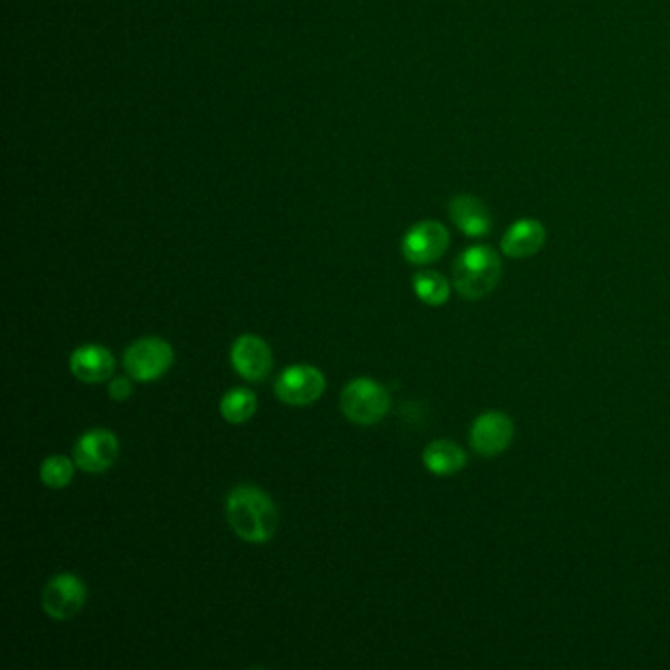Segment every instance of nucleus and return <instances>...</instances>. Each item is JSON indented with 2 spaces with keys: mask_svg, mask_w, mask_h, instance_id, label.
<instances>
[{
  "mask_svg": "<svg viewBox=\"0 0 670 670\" xmlns=\"http://www.w3.org/2000/svg\"><path fill=\"white\" fill-rule=\"evenodd\" d=\"M120 442L109 429H91L77 439L73 460L87 474H102L119 459Z\"/></svg>",
  "mask_w": 670,
  "mask_h": 670,
  "instance_id": "obj_8",
  "label": "nucleus"
},
{
  "mask_svg": "<svg viewBox=\"0 0 670 670\" xmlns=\"http://www.w3.org/2000/svg\"><path fill=\"white\" fill-rule=\"evenodd\" d=\"M224 509L232 531L247 543H268L280 526V513L272 498L256 486H237L229 493Z\"/></svg>",
  "mask_w": 670,
  "mask_h": 670,
  "instance_id": "obj_1",
  "label": "nucleus"
},
{
  "mask_svg": "<svg viewBox=\"0 0 670 670\" xmlns=\"http://www.w3.org/2000/svg\"><path fill=\"white\" fill-rule=\"evenodd\" d=\"M176 360L173 348L160 337L138 339L124 350L122 364L128 376L137 382L148 383L160 380Z\"/></svg>",
  "mask_w": 670,
  "mask_h": 670,
  "instance_id": "obj_4",
  "label": "nucleus"
},
{
  "mask_svg": "<svg viewBox=\"0 0 670 670\" xmlns=\"http://www.w3.org/2000/svg\"><path fill=\"white\" fill-rule=\"evenodd\" d=\"M132 391H134V386L128 378H112L111 383H109V398L119 401V403L120 401H127L132 396Z\"/></svg>",
  "mask_w": 670,
  "mask_h": 670,
  "instance_id": "obj_18",
  "label": "nucleus"
},
{
  "mask_svg": "<svg viewBox=\"0 0 670 670\" xmlns=\"http://www.w3.org/2000/svg\"><path fill=\"white\" fill-rule=\"evenodd\" d=\"M450 234L439 221H421L413 224L401 240V254L413 266H427L449 250Z\"/></svg>",
  "mask_w": 670,
  "mask_h": 670,
  "instance_id": "obj_7",
  "label": "nucleus"
},
{
  "mask_svg": "<svg viewBox=\"0 0 670 670\" xmlns=\"http://www.w3.org/2000/svg\"><path fill=\"white\" fill-rule=\"evenodd\" d=\"M117 362L109 348L101 344H83L69 357V370L79 382L102 383L111 380Z\"/></svg>",
  "mask_w": 670,
  "mask_h": 670,
  "instance_id": "obj_11",
  "label": "nucleus"
},
{
  "mask_svg": "<svg viewBox=\"0 0 670 670\" xmlns=\"http://www.w3.org/2000/svg\"><path fill=\"white\" fill-rule=\"evenodd\" d=\"M390 393L382 383L372 378H357L344 386L340 393V409L350 423L370 424L380 423L390 411Z\"/></svg>",
  "mask_w": 670,
  "mask_h": 670,
  "instance_id": "obj_3",
  "label": "nucleus"
},
{
  "mask_svg": "<svg viewBox=\"0 0 670 670\" xmlns=\"http://www.w3.org/2000/svg\"><path fill=\"white\" fill-rule=\"evenodd\" d=\"M516 424L503 411H486L478 416L470 429V447L486 459L500 457L513 442Z\"/></svg>",
  "mask_w": 670,
  "mask_h": 670,
  "instance_id": "obj_9",
  "label": "nucleus"
},
{
  "mask_svg": "<svg viewBox=\"0 0 670 670\" xmlns=\"http://www.w3.org/2000/svg\"><path fill=\"white\" fill-rule=\"evenodd\" d=\"M544 242H547V230L543 222L537 219H519L501 238V252L513 260H523L537 254L544 247Z\"/></svg>",
  "mask_w": 670,
  "mask_h": 670,
  "instance_id": "obj_13",
  "label": "nucleus"
},
{
  "mask_svg": "<svg viewBox=\"0 0 670 670\" xmlns=\"http://www.w3.org/2000/svg\"><path fill=\"white\" fill-rule=\"evenodd\" d=\"M413 291L424 306L441 307L449 301L450 283L442 273L424 270L413 276Z\"/></svg>",
  "mask_w": 670,
  "mask_h": 670,
  "instance_id": "obj_16",
  "label": "nucleus"
},
{
  "mask_svg": "<svg viewBox=\"0 0 670 670\" xmlns=\"http://www.w3.org/2000/svg\"><path fill=\"white\" fill-rule=\"evenodd\" d=\"M501 280V258L493 248L476 244L460 252L452 266V281L468 301L490 296Z\"/></svg>",
  "mask_w": 670,
  "mask_h": 670,
  "instance_id": "obj_2",
  "label": "nucleus"
},
{
  "mask_svg": "<svg viewBox=\"0 0 670 670\" xmlns=\"http://www.w3.org/2000/svg\"><path fill=\"white\" fill-rule=\"evenodd\" d=\"M468 457L464 449L449 439H437L429 442L423 450V464L431 474H459L467 467Z\"/></svg>",
  "mask_w": 670,
  "mask_h": 670,
  "instance_id": "obj_14",
  "label": "nucleus"
},
{
  "mask_svg": "<svg viewBox=\"0 0 670 670\" xmlns=\"http://www.w3.org/2000/svg\"><path fill=\"white\" fill-rule=\"evenodd\" d=\"M230 364L247 382H263L272 372V348L258 334H242L230 347Z\"/></svg>",
  "mask_w": 670,
  "mask_h": 670,
  "instance_id": "obj_10",
  "label": "nucleus"
},
{
  "mask_svg": "<svg viewBox=\"0 0 670 670\" xmlns=\"http://www.w3.org/2000/svg\"><path fill=\"white\" fill-rule=\"evenodd\" d=\"M87 586L73 572H61L50 578L42 592V608L51 620L69 621L83 610Z\"/></svg>",
  "mask_w": 670,
  "mask_h": 670,
  "instance_id": "obj_6",
  "label": "nucleus"
},
{
  "mask_svg": "<svg viewBox=\"0 0 670 670\" xmlns=\"http://www.w3.org/2000/svg\"><path fill=\"white\" fill-rule=\"evenodd\" d=\"M258 408V398L248 388H232L221 399V416L227 423L242 424L254 417Z\"/></svg>",
  "mask_w": 670,
  "mask_h": 670,
  "instance_id": "obj_15",
  "label": "nucleus"
},
{
  "mask_svg": "<svg viewBox=\"0 0 670 670\" xmlns=\"http://www.w3.org/2000/svg\"><path fill=\"white\" fill-rule=\"evenodd\" d=\"M76 460L68 459L63 454H53L50 459H46L40 467V478L43 486H48L51 490H63L73 482L76 476Z\"/></svg>",
  "mask_w": 670,
  "mask_h": 670,
  "instance_id": "obj_17",
  "label": "nucleus"
},
{
  "mask_svg": "<svg viewBox=\"0 0 670 670\" xmlns=\"http://www.w3.org/2000/svg\"><path fill=\"white\" fill-rule=\"evenodd\" d=\"M327 388L323 372L309 364L288 366L273 383L276 398L291 408H307L321 399Z\"/></svg>",
  "mask_w": 670,
  "mask_h": 670,
  "instance_id": "obj_5",
  "label": "nucleus"
},
{
  "mask_svg": "<svg viewBox=\"0 0 670 670\" xmlns=\"http://www.w3.org/2000/svg\"><path fill=\"white\" fill-rule=\"evenodd\" d=\"M449 217L464 237L484 238L492 232V212L478 197H452L449 203Z\"/></svg>",
  "mask_w": 670,
  "mask_h": 670,
  "instance_id": "obj_12",
  "label": "nucleus"
}]
</instances>
